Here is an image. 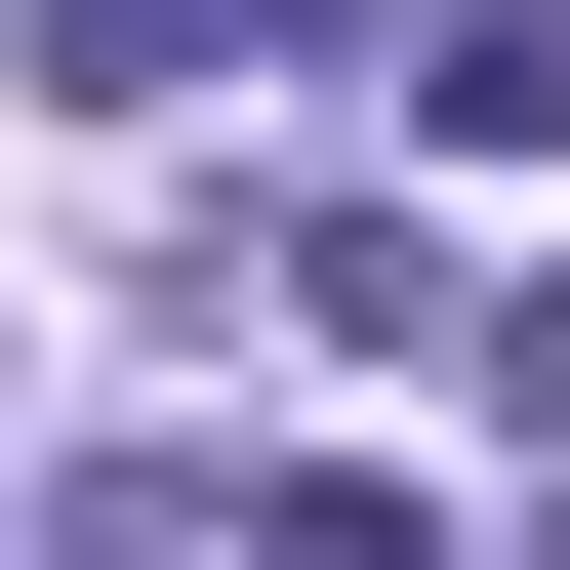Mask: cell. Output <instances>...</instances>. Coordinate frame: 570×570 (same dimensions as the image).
<instances>
[{
  "instance_id": "obj_1",
  "label": "cell",
  "mask_w": 570,
  "mask_h": 570,
  "mask_svg": "<svg viewBox=\"0 0 570 570\" xmlns=\"http://www.w3.org/2000/svg\"><path fill=\"white\" fill-rule=\"evenodd\" d=\"M326 41H367V0H41L82 122H164V82H326Z\"/></svg>"
},
{
  "instance_id": "obj_2",
  "label": "cell",
  "mask_w": 570,
  "mask_h": 570,
  "mask_svg": "<svg viewBox=\"0 0 570 570\" xmlns=\"http://www.w3.org/2000/svg\"><path fill=\"white\" fill-rule=\"evenodd\" d=\"M407 122H449V164H570V0H449V41H407Z\"/></svg>"
}]
</instances>
